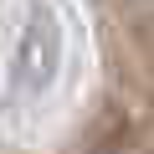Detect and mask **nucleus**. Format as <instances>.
<instances>
[{
	"label": "nucleus",
	"instance_id": "1",
	"mask_svg": "<svg viewBox=\"0 0 154 154\" xmlns=\"http://www.w3.org/2000/svg\"><path fill=\"white\" fill-rule=\"evenodd\" d=\"M57 67V21L46 11L31 16V31H26V46H21V72L26 82H46Z\"/></svg>",
	"mask_w": 154,
	"mask_h": 154
}]
</instances>
